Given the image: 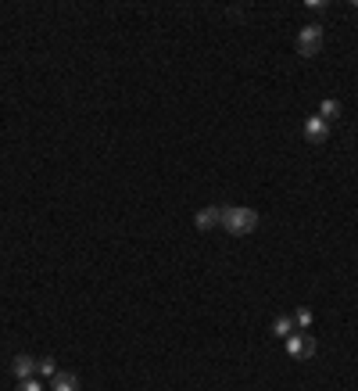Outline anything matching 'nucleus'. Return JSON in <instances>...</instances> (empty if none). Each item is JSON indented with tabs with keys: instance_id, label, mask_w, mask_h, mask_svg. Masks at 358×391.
<instances>
[{
	"instance_id": "nucleus-1",
	"label": "nucleus",
	"mask_w": 358,
	"mask_h": 391,
	"mask_svg": "<svg viewBox=\"0 0 358 391\" xmlns=\"http://www.w3.org/2000/svg\"><path fill=\"white\" fill-rule=\"evenodd\" d=\"M222 230H229L233 237H244V233H255V230H258V212H255V209H247V205L222 209Z\"/></svg>"
},
{
	"instance_id": "nucleus-2",
	"label": "nucleus",
	"mask_w": 358,
	"mask_h": 391,
	"mask_svg": "<svg viewBox=\"0 0 358 391\" xmlns=\"http://www.w3.org/2000/svg\"><path fill=\"white\" fill-rule=\"evenodd\" d=\"M322 43H326V33H322V25L319 22H312V25H305L301 33H298V54L301 58H316V54H322Z\"/></svg>"
},
{
	"instance_id": "nucleus-3",
	"label": "nucleus",
	"mask_w": 358,
	"mask_h": 391,
	"mask_svg": "<svg viewBox=\"0 0 358 391\" xmlns=\"http://www.w3.org/2000/svg\"><path fill=\"white\" fill-rule=\"evenodd\" d=\"M316 337L308 334V331H294L290 337H287V355L290 359H312L316 355Z\"/></svg>"
},
{
	"instance_id": "nucleus-4",
	"label": "nucleus",
	"mask_w": 358,
	"mask_h": 391,
	"mask_svg": "<svg viewBox=\"0 0 358 391\" xmlns=\"http://www.w3.org/2000/svg\"><path fill=\"white\" fill-rule=\"evenodd\" d=\"M36 363H40V359H33V355H14L11 359V373H14V377H18V381H29V377H36Z\"/></svg>"
},
{
	"instance_id": "nucleus-5",
	"label": "nucleus",
	"mask_w": 358,
	"mask_h": 391,
	"mask_svg": "<svg viewBox=\"0 0 358 391\" xmlns=\"http://www.w3.org/2000/svg\"><path fill=\"white\" fill-rule=\"evenodd\" d=\"M194 226H197V230H215V226H222V209H219V205L201 209V212L194 215Z\"/></svg>"
},
{
	"instance_id": "nucleus-6",
	"label": "nucleus",
	"mask_w": 358,
	"mask_h": 391,
	"mask_svg": "<svg viewBox=\"0 0 358 391\" xmlns=\"http://www.w3.org/2000/svg\"><path fill=\"white\" fill-rule=\"evenodd\" d=\"M326 137H330V122H322L319 115H312L305 122V140H308V144H322Z\"/></svg>"
},
{
	"instance_id": "nucleus-7",
	"label": "nucleus",
	"mask_w": 358,
	"mask_h": 391,
	"mask_svg": "<svg viewBox=\"0 0 358 391\" xmlns=\"http://www.w3.org/2000/svg\"><path fill=\"white\" fill-rule=\"evenodd\" d=\"M51 391H79V377L72 370H65V373L57 370V377L51 381Z\"/></svg>"
},
{
	"instance_id": "nucleus-8",
	"label": "nucleus",
	"mask_w": 358,
	"mask_h": 391,
	"mask_svg": "<svg viewBox=\"0 0 358 391\" xmlns=\"http://www.w3.org/2000/svg\"><path fill=\"white\" fill-rule=\"evenodd\" d=\"M294 331H298V327H294V316H276V320H272V334H276V337L287 341Z\"/></svg>"
},
{
	"instance_id": "nucleus-9",
	"label": "nucleus",
	"mask_w": 358,
	"mask_h": 391,
	"mask_svg": "<svg viewBox=\"0 0 358 391\" xmlns=\"http://www.w3.org/2000/svg\"><path fill=\"white\" fill-rule=\"evenodd\" d=\"M337 115H340V101L326 97V101L319 104V119H322V122H330V119H337Z\"/></svg>"
},
{
	"instance_id": "nucleus-10",
	"label": "nucleus",
	"mask_w": 358,
	"mask_h": 391,
	"mask_svg": "<svg viewBox=\"0 0 358 391\" xmlns=\"http://www.w3.org/2000/svg\"><path fill=\"white\" fill-rule=\"evenodd\" d=\"M294 327H298V331H308V327H312V309H294Z\"/></svg>"
},
{
	"instance_id": "nucleus-11",
	"label": "nucleus",
	"mask_w": 358,
	"mask_h": 391,
	"mask_svg": "<svg viewBox=\"0 0 358 391\" xmlns=\"http://www.w3.org/2000/svg\"><path fill=\"white\" fill-rule=\"evenodd\" d=\"M36 370L43 373V377H51V381H54V377H57V359H51V355H43L40 363H36Z\"/></svg>"
},
{
	"instance_id": "nucleus-12",
	"label": "nucleus",
	"mask_w": 358,
	"mask_h": 391,
	"mask_svg": "<svg viewBox=\"0 0 358 391\" xmlns=\"http://www.w3.org/2000/svg\"><path fill=\"white\" fill-rule=\"evenodd\" d=\"M18 391H47L36 377H29V381H18Z\"/></svg>"
}]
</instances>
